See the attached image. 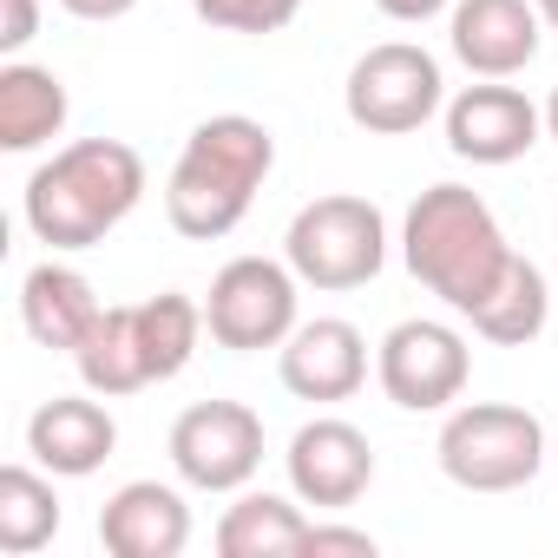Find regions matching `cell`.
I'll list each match as a JSON object with an SVG mask.
<instances>
[{
  "label": "cell",
  "mask_w": 558,
  "mask_h": 558,
  "mask_svg": "<svg viewBox=\"0 0 558 558\" xmlns=\"http://www.w3.org/2000/svg\"><path fill=\"white\" fill-rule=\"evenodd\" d=\"M204 336H210L204 303H191L184 290H158L145 303H106V316L80 342L73 368L93 395L119 401V395H145L158 381H178Z\"/></svg>",
  "instance_id": "277c9868"
},
{
  "label": "cell",
  "mask_w": 558,
  "mask_h": 558,
  "mask_svg": "<svg viewBox=\"0 0 558 558\" xmlns=\"http://www.w3.org/2000/svg\"><path fill=\"white\" fill-rule=\"evenodd\" d=\"M310 538V519H303V499L290 493H236L217 519V551L223 558H283V551H303Z\"/></svg>",
  "instance_id": "d6986e66"
},
{
  "label": "cell",
  "mask_w": 558,
  "mask_h": 558,
  "mask_svg": "<svg viewBox=\"0 0 558 558\" xmlns=\"http://www.w3.org/2000/svg\"><path fill=\"white\" fill-rule=\"evenodd\" d=\"M165 447L191 493H243L263 466V414L243 401H197L171 421Z\"/></svg>",
  "instance_id": "30bf717a"
},
{
  "label": "cell",
  "mask_w": 558,
  "mask_h": 558,
  "mask_svg": "<svg viewBox=\"0 0 558 558\" xmlns=\"http://www.w3.org/2000/svg\"><path fill=\"white\" fill-rule=\"evenodd\" d=\"M283 263L303 276V290H362L388 263V217L381 204L355 197V191H329L316 204H303L283 230Z\"/></svg>",
  "instance_id": "8992f818"
},
{
  "label": "cell",
  "mask_w": 558,
  "mask_h": 558,
  "mask_svg": "<svg viewBox=\"0 0 558 558\" xmlns=\"http://www.w3.org/2000/svg\"><path fill=\"white\" fill-rule=\"evenodd\" d=\"M545 21L532 0H453L447 8V47L473 80H512L538 60Z\"/></svg>",
  "instance_id": "5bb4252c"
},
{
  "label": "cell",
  "mask_w": 558,
  "mask_h": 558,
  "mask_svg": "<svg viewBox=\"0 0 558 558\" xmlns=\"http://www.w3.org/2000/svg\"><path fill=\"white\" fill-rule=\"evenodd\" d=\"M276 375H283V388L296 401H316V408L355 401L362 381H368V336L349 316L296 323V336L276 349Z\"/></svg>",
  "instance_id": "4fadbf2b"
},
{
  "label": "cell",
  "mask_w": 558,
  "mask_h": 558,
  "mask_svg": "<svg viewBox=\"0 0 558 558\" xmlns=\"http://www.w3.org/2000/svg\"><path fill=\"white\" fill-rule=\"evenodd\" d=\"M283 466H290V493H296L303 506H323V512H342V506H355V499L375 486V447H368V434H362L355 421H342V414L303 421V427L290 434Z\"/></svg>",
  "instance_id": "7c38bea8"
},
{
  "label": "cell",
  "mask_w": 558,
  "mask_h": 558,
  "mask_svg": "<svg viewBox=\"0 0 558 558\" xmlns=\"http://www.w3.org/2000/svg\"><path fill=\"white\" fill-rule=\"evenodd\" d=\"M197 21H210L217 34H243V40H263V34H283L303 0H191Z\"/></svg>",
  "instance_id": "7402d4cb"
},
{
  "label": "cell",
  "mask_w": 558,
  "mask_h": 558,
  "mask_svg": "<svg viewBox=\"0 0 558 558\" xmlns=\"http://www.w3.org/2000/svg\"><path fill=\"white\" fill-rule=\"evenodd\" d=\"M99 545L112 558H178L191 545V506L165 480H125L99 506Z\"/></svg>",
  "instance_id": "2e32d148"
},
{
  "label": "cell",
  "mask_w": 558,
  "mask_h": 558,
  "mask_svg": "<svg viewBox=\"0 0 558 558\" xmlns=\"http://www.w3.org/2000/svg\"><path fill=\"white\" fill-rule=\"evenodd\" d=\"M66 112H73V99L53 66H34V60L0 66V151L27 158V151L53 145L66 132Z\"/></svg>",
  "instance_id": "ac0fdd59"
},
{
  "label": "cell",
  "mask_w": 558,
  "mask_h": 558,
  "mask_svg": "<svg viewBox=\"0 0 558 558\" xmlns=\"http://www.w3.org/2000/svg\"><path fill=\"white\" fill-rule=\"evenodd\" d=\"M296 290L303 276L276 256H230L210 276V296H204V329L217 349L230 355H263V349H283L296 336Z\"/></svg>",
  "instance_id": "52a82bcc"
},
{
  "label": "cell",
  "mask_w": 558,
  "mask_h": 558,
  "mask_svg": "<svg viewBox=\"0 0 558 558\" xmlns=\"http://www.w3.org/2000/svg\"><path fill=\"white\" fill-rule=\"evenodd\" d=\"M40 34V0H0V53L21 60Z\"/></svg>",
  "instance_id": "603a6c76"
},
{
  "label": "cell",
  "mask_w": 558,
  "mask_h": 558,
  "mask_svg": "<svg viewBox=\"0 0 558 558\" xmlns=\"http://www.w3.org/2000/svg\"><path fill=\"white\" fill-rule=\"evenodd\" d=\"M60 538V493H53V473L34 460H14L0 466V551L8 558H34L40 545Z\"/></svg>",
  "instance_id": "ffe728a7"
},
{
  "label": "cell",
  "mask_w": 558,
  "mask_h": 558,
  "mask_svg": "<svg viewBox=\"0 0 558 558\" xmlns=\"http://www.w3.org/2000/svg\"><path fill=\"white\" fill-rule=\"evenodd\" d=\"M138 197H145V158L125 138H73L47 165H34L21 191V217L47 250L73 256L106 243L138 210Z\"/></svg>",
  "instance_id": "7a4b0ae2"
},
{
  "label": "cell",
  "mask_w": 558,
  "mask_h": 558,
  "mask_svg": "<svg viewBox=\"0 0 558 558\" xmlns=\"http://www.w3.org/2000/svg\"><path fill=\"white\" fill-rule=\"evenodd\" d=\"M375 381L401 414H447L473 381V349L453 323L408 316L375 349Z\"/></svg>",
  "instance_id": "9c48e42d"
},
{
  "label": "cell",
  "mask_w": 558,
  "mask_h": 558,
  "mask_svg": "<svg viewBox=\"0 0 558 558\" xmlns=\"http://www.w3.org/2000/svg\"><path fill=\"white\" fill-rule=\"evenodd\" d=\"M269 171H276V132L263 119H250V112L204 119L184 138V151H178V165L165 178V217H171V230L191 236V243L230 236L250 217L256 191L269 184Z\"/></svg>",
  "instance_id": "3957f363"
},
{
  "label": "cell",
  "mask_w": 558,
  "mask_h": 558,
  "mask_svg": "<svg viewBox=\"0 0 558 558\" xmlns=\"http://www.w3.org/2000/svg\"><path fill=\"white\" fill-rule=\"evenodd\" d=\"M512 243L493 217V204L466 184H427L408 217H401V263L408 276L440 296L453 316H480L493 303V290L506 283V269H512Z\"/></svg>",
  "instance_id": "6da1fadb"
},
{
  "label": "cell",
  "mask_w": 558,
  "mask_h": 558,
  "mask_svg": "<svg viewBox=\"0 0 558 558\" xmlns=\"http://www.w3.org/2000/svg\"><path fill=\"white\" fill-rule=\"evenodd\" d=\"M545 138H558V86H551V99H545Z\"/></svg>",
  "instance_id": "4316f807"
},
{
  "label": "cell",
  "mask_w": 558,
  "mask_h": 558,
  "mask_svg": "<svg viewBox=\"0 0 558 558\" xmlns=\"http://www.w3.org/2000/svg\"><path fill=\"white\" fill-rule=\"evenodd\" d=\"M303 551H355V558H375L381 545H375V532H362V525H323V519H310Z\"/></svg>",
  "instance_id": "cb8c5ba5"
},
{
  "label": "cell",
  "mask_w": 558,
  "mask_h": 558,
  "mask_svg": "<svg viewBox=\"0 0 558 558\" xmlns=\"http://www.w3.org/2000/svg\"><path fill=\"white\" fill-rule=\"evenodd\" d=\"M545 323H551L545 269H538L532 256H512L506 283H499V290H493V303L473 316V336H480V342H493V349H525V342H538V336H545Z\"/></svg>",
  "instance_id": "44dd1931"
},
{
  "label": "cell",
  "mask_w": 558,
  "mask_h": 558,
  "mask_svg": "<svg viewBox=\"0 0 558 558\" xmlns=\"http://www.w3.org/2000/svg\"><path fill=\"white\" fill-rule=\"evenodd\" d=\"M440 106H447V80H440V60L421 40H381V47H368L349 66V86H342L349 125H362L375 138H408Z\"/></svg>",
  "instance_id": "ba28073f"
},
{
  "label": "cell",
  "mask_w": 558,
  "mask_h": 558,
  "mask_svg": "<svg viewBox=\"0 0 558 558\" xmlns=\"http://www.w3.org/2000/svg\"><path fill=\"white\" fill-rule=\"evenodd\" d=\"M440 119H447V151L466 158V165H519L545 132V106H532L506 80L460 86L440 106Z\"/></svg>",
  "instance_id": "8fae6325"
},
{
  "label": "cell",
  "mask_w": 558,
  "mask_h": 558,
  "mask_svg": "<svg viewBox=\"0 0 558 558\" xmlns=\"http://www.w3.org/2000/svg\"><path fill=\"white\" fill-rule=\"evenodd\" d=\"M375 8L388 14V21H401V27H421V21H434V14H447L453 0H375Z\"/></svg>",
  "instance_id": "484cf974"
},
{
  "label": "cell",
  "mask_w": 558,
  "mask_h": 558,
  "mask_svg": "<svg viewBox=\"0 0 558 558\" xmlns=\"http://www.w3.org/2000/svg\"><path fill=\"white\" fill-rule=\"evenodd\" d=\"M434 453L460 493H519L545 466V427L512 401H453Z\"/></svg>",
  "instance_id": "5b68a950"
},
{
  "label": "cell",
  "mask_w": 558,
  "mask_h": 558,
  "mask_svg": "<svg viewBox=\"0 0 558 558\" xmlns=\"http://www.w3.org/2000/svg\"><path fill=\"white\" fill-rule=\"evenodd\" d=\"M60 8L73 14V21H93V27H106V21H125L138 0H60Z\"/></svg>",
  "instance_id": "d4e9b609"
},
{
  "label": "cell",
  "mask_w": 558,
  "mask_h": 558,
  "mask_svg": "<svg viewBox=\"0 0 558 558\" xmlns=\"http://www.w3.org/2000/svg\"><path fill=\"white\" fill-rule=\"evenodd\" d=\"M99 401H106V395H99ZM99 401H93V388H86V395H53V401L34 408V421H27V453H34L53 480H86V473H99V466L112 460L119 421H112Z\"/></svg>",
  "instance_id": "9a60e30c"
},
{
  "label": "cell",
  "mask_w": 558,
  "mask_h": 558,
  "mask_svg": "<svg viewBox=\"0 0 558 558\" xmlns=\"http://www.w3.org/2000/svg\"><path fill=\"white\" fill-rule=\"evenodd\" d=\"M532 8H538V21H545V27L558 34V0H532Z\"/></svg>",
  "instance_id": "83f0119b"
},
{
  "label": "cell",
  "mask_w": 558,
  "mask_h": 558,
  "mask_svg": "<svg viewBox=\"0 0 558 558\" xmlns=\"http://www.w3.org/2000/svg\"><path fill=\"white\" fill-rule=\"evenodd\" d=\"M106 316L99 290L86 283V269L60 263V250L47 263H34L21 276V323L40 349H60V355H80V342L93 336V323Z\"/></svg>",
  "instance_id": "e0dca14e"
}]
</instances>
